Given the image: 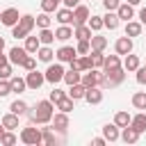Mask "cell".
<instances>
[{
    "label": "cell",
    "instance_id": "obj_1",
    "mask_svg": "<svg viewBox=\"0 0 146 146\" xmlns=\"http://www.w3.org/2000/svg\"><path fill=\"white\" fill-rule=\"evenodd\" d=\"M55 103L48 98V100H39L30 112H27V116H30V123H34V125H46V123H50L52 121V116H55Z\"/></svg>",
    "mask_w": 146,
    "mask_h": 146
},
{
    "label": "cell",
    "instance_id": "obj_2",
    "mask_svg": "<svg viewBox=\"0 0 146 146\" xmlns=\"http://www.w3.org/2000/svg\"><path fill=\"white\" fill-rule=\"evenodd\" d=\"M34 25H36V18H34L32 14H23L21 21L11 27V36H14V39H25L27 34H32Z\"/></svg>",
    "mask_w": 146,
    "mask_h": 146
},
{
    "label": "cell",
    "instance_id": "obj_3",
    "mask_svg": "<svg viewBox=\"0 0 146 146\" xmlns=\"http://www.w3.org/2000/svg\"><path fill=\"white\" fill-rule=\"evenodd\" d=\"M18 139H21L23 144H27V146H39V144H43L41 128H34V123H32V125H25V128L21 130Z\"/></svg>",
    "mask_w": 146,
    "mask_h": 146
},
{
    "label": "cell",
    "instance_id": "obj_4",
    "mask_svg": "<svg viewBox=\"0 0 146 146\" xmlns=\"http://www.w3.org/2000/svg\"><path fill=\"white\" fill-rule=\"evenodd\" d=\"M125 68L123 66H119V68H114V71H107L105 73V78H103V82H100V89H114V87H119L123 80H125Z\"/></svg>",
    "mask_w": 146,
    "mask_h": 146
},
{
    "label": "cell",
    "instance_id": "obj_5",
    "mask_svg": "<svg viewBox=\"0 0 146 146\" xmlns=\"http://www.w3.org/2000/svg\"><path fill=\"white\" fill-rule=\"evenodd\" d=\"M43 73H46V82L57 84V82H62V80H64V73H66V71H64L62 62H55V64L50 62V64H48V68H46Z\"/></svg>",
    "mask_w": 146,
    "mask_h": 146
},
{
    "label": "cell",
    "instance_id": "obj_6",
    "mask_svg": "<svg viewBox=\"0 0 146 146\" xmlns=\"http://www.w3.org/2000/svg\"><path fill=\"white\" fill-rule=\"evenodd\" d=\"M21 16H23V14H18V9H16V7H7V9H2V11H0V23H2V25H7V27H14V25L21 21Z\"/></svg>",
    "mask_w": 146,
    "mask_h": 146
},
{
    "label": "cell",
    "instance_id": "obj_7",
    "mask_svg": "<svg viewBox=\"0 0 146 146\" xmlns=\"http://www.w3.org/2000/svg\"><path fill=\"white\" fill-rule=\"evenodd\" d=\"M25 82H27V89H32V91H36V89H41V84L46 82V73H41V71H27L25 73Z\"/></svg>",
    "mask_w": 146,
    "mask_h": 146
},
{
    "label": "cell",
    "instance_id": "obj_8",
    "mask_svg": "<svg viewBox=\"0 0 146 146\" xmlns=\"http://www.w3.org/2000/svg\"><path fill=\"white\" fill-rule=\"evenodd\" d=\"M75 57H78V50H75L73 46H62V48L55 50V59L62 62V64H68V62L75 59Z\"/></svg>",
    "mask_w": 146,
    "mask_h": 146
},
{
    "label": "cell",
    "instance_id": "obj_9",
    "mask_svg": "<svg viewBox=\"0 0 146 146\" xmlns=\"http://www.w3.org/2000/svg\"><path fill=\"white\" fill-rule=\"evenodd\" d=\"M89 7L87 5H78V7H73V25H84L87 21H89Z\"/></svg>",
    "mask_w": 146,
    "mask_h": 146
},
{
    "label": "cell",
    "instance_id": "obj_10",
    "mask_svg": "<svg viewBox=\"0 0 146 146\" xmlns=\"http://www.w3.org/2000/svg\"><path fill=\"white\" fill-rule=\"evenodd\" d=\"M114 52L116 55H128V52H132V39L128 36V34H123V36H119L116 39V43H114Z\"/></svg>",
    "mask_w": 146,
    "mask_h": 146
},
{
    "label": "cell",
    "instance_id": "obj_11",
    "mask_svg": "<svg viewBox=\"0 0 146 146\" xmlns=\"http://www.w3.org/2000/svg\"><path fill=\"white\" fill-rule=\"evenodd\" d=\"M7 55H9V62H11L14 66H21V64L25 62V57H27L30 52L25 50V46H23V48H21V46H14V48H11V50H9Z\"/></svg>",
    "mask_w": 146,
    "mask_h": 146
},
{
    "label": "cell",
    "instance_id": "obj_12",
    "mask_svg": "<svg viewBox=\"0 0 146 146\" xmlns=\"http://www.w3.org/2000/svg\"><path fill=\"white\" fill-rule=\"evenodd\" d=\"M55 21L59 25H73V9L71 7H62L55 11Z\"/></svg>",
    "mask_w": 146,
    "mask_h": 146
},
{
    "label": "cell",
    "instance_id": "obj_13",
    "mask_svg": "<svg viewBox=\"0 0 146 146\" xmlns=\"http://www.w3.org/2000/svg\"><path fill=\"white\" fill-rule=\"evenodd\" d=\"M103 137H105L107 141H119V139H121V128L112 121V123L103 125Z\"/></svg>",
    "mask_w": 146,
    "mask_h": 146
},
{
    "label": "cell",
    "instance_id": "obj_14",
    "mask_svg": "<svg viewBox=\"0 0 146 146\" xmlns=\"http://www.w3.org/2000/svg\"><path fill=\"white\" fill-rule=\"evenodd\" d=\"M84 100L89 105H100L103 103V89L100 87H89L87 94H84Z\"/></svg>",
    "mask_w": 146,
    "mask_h": 146
},
{
    "label": "cell",
    "instance_id": "obj_15",
    "mask_svg": "<svg viewBox=\"0 0 146 146\" xmlns=\"http://www.w3.org/2000/svg\"><path fill=\"white\" fill-rule=\"evenodd\" d=\"M52 130H59V132H66V128H68V114L66 112H57L55 116H52Z\"/></svg>",
    "mask_w": 146,
    "mask_h": 146
},
{
    "label": "cell",
    "instance_id": "obj_16",
    "mask_svg": "<svg viewBox=\"0 0 146 146\" xmlns=\"http://www.w3.org/2000/svg\"><path fill=\"white\" fill-rule=\"evenodd\" d=\"M18 114H14V112H7L2 119H0V123H2V128L5 130H16V128H21V123H18Z\"/></svg>",
    "mask_w": 146,
    "mask_h": 146
},
{
    "label": "cell",
    "instance_id": "obj_17",
    "mask_svg": "<svg viewBox=\"0 0 146 146\" xmlns=\"http://www.w3.org/2000/svg\"><path fill=\"white\" fill-rule=\"evenodd\" d=\"M139 137H141V132H137L132 125L121 128V139H123L125 144H137V141H139Z\"/></svg>",
    "mask_w": 146,
    "mask_h": 146
},
{
    "label": "cell",
    "instance_id": "obj_18",
    "mask_svg": "<svg viewBox=\"0 0 146 146\" xmlns=\"http://www.w3.org/2000/svg\"><path fill=\"white\" fill-rule=\"evenodd\" d=\"M116 14H119V18H121V21H125V23H128V21H132V18H135V7H132L130 2H121V5H119V9H116Z\"/></svg>",
    "mask_w": 146,
    "mask_h": 146
},
{
    "label": "cell",
    "instance_id": "obj_19",
    "mask_svg": "<svg viewBox=\"0 0 146 146\" xmlns=\"http://www.w3.org/2000/svg\"><path fill=\"white\" fill-rule=\"evenodd\" d=\"M139 66H141V62H139V57H137V55L128 52V55L123 57V68H125L128 73H135V71H137Z\"/></svg>",
    "mask_w": 146,
    "mask_h": 146
},
{
    "label": "cell",
    "instance_id": "obj_20",
    "mask_svg": "<svg viewBox=\"0 0 146 146\" xmlns=\"http://www.w3.org/2000/svg\"><path fill=\"white\" fill-rule=\"evenodd\" d=\"M130 125H132L137 132H141V135H144V132H146V112H141V110H139V112L132 116Z\"/></svg>",
    "mask_w": 146,
    "mask_h": 146
},
{
    "label": "cell",
    "instance_id": "obj_21",
    "mask_svg": "<svg viewBox=\"0 0 146 146\" xmlns=\"http://www.w3.org/2000/svg\"><path fill=\"white\" fill-rule=\"evenodd\" d=\"M36 59H39V62H46V64H50V62L55 59V50H52L50 46H43V43H41V48L36 50Z\"/></svg>",
    "mask_w": 146,
    "mask_h": 146
},
{
    "label": "cell",
    "instance_id": "obj_22",
    "mask_svg": "<svg viewBox=\"0 0 146 146\" xmlns=\"http://www.w3.org/2000/svg\"><path fill=\"white\" fill-rule=\"evenodd\" d=\"M39 48H41V39H39V34H36V36L27 34V36H25V50H27L30 55H36Z\"/></svg>",
    "mask_w": 146,
    "mask_h": 146
},
{
    "label": "cell",
    "instance_id": "obj_23",
    "mask_svg": "<svg viewBox=\"0 0 146 146\" xmlns=\"http://www.w3.org/2000/svg\"><path fill=\"white\" fill-rule=\"evenodd\" d=\"M119 66H123L119 55H105V62H103V71H105V73H107V71H114V68H119Z\"/></svg>",
    "mask_w": 146,
    "mask_h": 146
},
{
    "label": "cell",
    "instance_id": "obj_24",
    "mask_svg": "<svg viewBox=\"0 0 146 146\" xmlns=\"http://www.w3.org/2000/svg\"><path fill=\"white\" fill-rule=\"evenodd\" d=\"M73 100H80V98H84V94H87V87L82 84V82H75V84H71L68 87V91H66Z\"/></svg>",
    "mask_w": 146,
    "mask_h": 146
},
{
    "label": "cell",
    "instance_id": "obj_25",
    "mask_svg": "<svg viewBox=\"0 0 146 146\" xmlns=\"http://www.w3.org/2000/svg\"><path fill=\"white\" fill-rule=\"evenodd\" d=\"M103 23H105V27H107V30H116V27H119V23H121V18H119V14H116V11H107V14L103 16Z\"/></svg>",
    "mask_w": 146,
    "mask_h": 146
},
{
    "label": "cell",
    "instance_id": "obj_26",
    "mask_svg": "<svg viewBox=\"0 0 146 146\" xmlns=\"http://www.w3.org/2000/svg\"><path fill=\"white\" fill-rule=\"evenodd\" d=\"M141 30H144V25H141L139 21H128V23H125V34H128L130 39L139 36V34H141Z\"/></svg>",
    "mask_w": 146,
    "mask_h": 146
},
{
    "label": "cell",
    "instance_id": "obj_27",
    "mask_svg": "<svg viewBox=\"0 0 146 146\" xmlns=\"http://www.w3.org/2000/svg\"><path fill=\"white\" fill-rule=\"evenodd\" d=\"M9 82H11V91H14V94H23V91L27 89V82H25V78H21V75H11Z\"/></svg>",
    "mask_w": 146,
    "mask_h": 146
},
{
    "label": "cell",
    "instance_id": "obj_28",
    "mask_svg": "<svg viewBox=\"0 0 146 146\" xmlns=\"http://www.w3.org/2000/svg\"><path fill=\"white\" fill-rule=\"evenodd\" d=\"M9 112H14V114H18V116H25V114L30 112V107H27V103H25V100L16 98V100L9 105Z\"/></svg>",
    "mask_w": 146,
    "mask_h": 146
},
{
    "label": "cell",
    "instance_id": "obj_29",
    "mask_svg": "<svg viewBox=\"0 0 146 146\" xmlns=\"http://www.w3.org/2000/svg\"><path fill=\"white\" fill-rule=\"evenodd\" d=\"M91 27L84 23V25H73V36L75 39H91Z\"/></svg>",
    "mask_w": 146,
    "mask_h": 146
},
{
    "label": "cell",
    "instance_id": "obj_30",
    "mask_svg": "<svg viewBox=\"0 0 146 146\" xmlns=\"http://www.w3.org/2000/svg\"><path fill=\"white\" fill-rule=\"evenodd\" d=\"M73 36V27L71 25H59L57 30H55V39L57 41H68Z\"/></svg>",
    "mask_w": 146,
    "mask_h": 146
},
{
    "label": "cell",
    "instance_id": "obj_31",
    "mask_svg": "<svg viewBox=\"0 0 146 146\" xmlns=\"http://www.w3.org/2000/svg\"><path fill=\"white\" fill-rule=\"evenodd\" d=\"M73 105H75V100H73L68 94H66L62 100H57V103H55V107H57L59 112H66V114H68V112H73Z\"/></svg>",
    "mask_w": 146,
    "mask_h": 146
},
{
    "label": "cell",
    "instance_id": "obj_32",
    "mask_svg": "<svg viewBox=\"0 0 146 146\" xmlns=\"http://www.w3.org/2000/svg\"><path fill=\"white\" fill-rule=\"evenodd\" d=\"M130 100H132V107L135 110H141V112L146 110V91H135Z\"/></svg>",
    "mask_w": 146,
    "mask_h": 146
},
{
    "label": "cell",
    "instance_id": "obj_33",
    "mask_svg": "<svg viewBox=\"0 0 146 146\" xmlns=\"http://www.w3.org/2000/svg\"><path fill=\"white\" fill-rule=\"evenodd\" d=\"M89 41H91V50H105V48H107V39L100 36L98 32H94Z\"/></svg>",
    "mask_w": 146,
    "mask_h": 146
},
{
    "label": "cell",
    "instance_id": "obj_34",
    "mask_svg": "<svg viewBox=\"0 0 146 146\" xmlns=\"http://www.w3.org/2000/svg\"><path fill=\"white\" fill-rule=\"evenodd\" d=\"M39 39H41L43 46H52V41H55V32H52L50 27H41V30H39Z\"/></svg>",
    "mask_w": 146,
    "mask_h": 146
},
{
    "label": "cell",
    "instance_id": "obj_35",
    "mask_svg": "<svg viewBox=\"0 0 146 146\" xmlns=\"http://www.w3.org/2000/svg\"><path fill=\"white\" fill-rule=\"evenodd\" d=\"M80 80H82V73L75 71V68H71V71L64 73V80H62V82H66V84L71 87V84H75V82H80Z\"/></svg>",
    "mask_w": 146,
    "mask_h": 146
},
{
    "label": "cell",
    "instance_id": "obj_36",
    "mask_svg": "<svg viewBox=\"0 0 146 146\" xmlns=\"http://www.w3.org/2000/svg\"><path fill=\"white\" fill-rule=\"evenodd\" d=\"M130 121H132V116H130L128 112H123V110L114 114V123H116L119 128H125V125H130Z\"/></svg>",
    "mask_w": 146,
    "mask_h": 146
},
{
    "label": "cell",
    "instance_id": "obj_37",
    "mask_svg": "<svg viewBox=\"0 0 146 146\" xmlns=\"http://www.w3.org/2000/svg\"><path fill=\"white\" fill-rule=\"evenodd\" d=\"M87 25L91 27V32H100V30L105 27V23H103V16H89Z\"/></svg>",
    "mask_w": 146,
    "mask_h": 146
},
{
    "label": "cell",
    "instance_id": "obj_38",
    "mask_svg": "<svg viewBox=\"0 0 146 146\" xmlns=\"http://www.w3.org/2000/svg\"><path fill=\"white\" fill-rule=\"evenodd\" d=\"M59 2H62V0H41V11L55 14V11L59 9Z\"/></svg>",
    "mask_w": 146,
    "mask_h": 146
},
{
    "label": "cell",
    "instance_id": "obj_39",
    "mask_svg": "<svg viewBox=\"0 0 146 146\" xmlns=\"http://www.w3.org/2000/svg\"><path fill=\"white\" fill-rule=\"evenodd\" d=\"M75 50H78V55H89L91 52V41L89 39H78Z\"/></svg>",
    "mask_w": 146,
    "mask_h": 146
},
{
    "label": "cell",
    "instance_id": "obj_40",
    "mask_svg": "<svg viewBox=\"0 0 146 146\" xmlns=\"http://www.w3.org/2000/svg\"><path fill=\"white\" fill-rule=\"evenodd\" d=\"M91 64H94V68H103V62H105V55H103V50H91Z\"/></svg>",
    "mask_w": 146,
    "mask_h": 146
},
{
    "label": "cell",
    "instance_id": "obj_41",
    "mask_svg": "<svg viewBox=\"0 0 146 146\" xmlns=\"http://www.w3.org/2000/svg\"><path fill=\"white\" fill-rule=\"evenodd\" d=\"M34 18H36V27H39V30H41V27H50V21H52V18H50L48 11H41V14L34 16Z\"/></svg>",
    "mask_w": 146,
    "mask_h": 146
},
{
    "label": "cell",
    "instance_id": "obj_42",
    "mask_svg": "<svg viewBox=\"0 0 146 146\" xmlns=\"http://www.w3.org/2000/svg\"><path fill=\"white\" fill-rule=\"evenodd\" d=\"M41 135H43V144H48V146H55V135H52V128H48V123L41 128Z\"/></svg>",
    "mask_w": 146,
    "mask_h": 146
},
{
    "label": "cell",
    "instance_id": "obj_43",
    "mask_svg": "<svg viewBox=\"0 0 146 146\" xmlns=\"http://www.w3.org/2000/svg\"><path fill=\"white\" fill-rule=\"evenodd\" d=\"M18 139H16V135H14V130H5V135H2V139H0V144L2 146H14Z\"/></svg>",
    "mask_w": 146,
    "mask_h": 146
},
{
    "label": "cell",
    "instance_id": "obj_44",
    "mask_svg": "<svg viewBox=\"0 0 146 146\" xmlns=\"http://www.w3.org/2000/svg\"><path fill=\"white\" fill-rule=\"evenodd\" d=\"M11 75H14V64H11V62L2 64V66H0V78H2V80H9Z\"/></svg>",
    "mask_w": 146,
    "mask_h": 146
},
{
    "label": "cell",
    "instance_id": "obj_45",
    "mask_svg": "<svg viewBox=\"0 0 146 146\" xmlns=\"http://www.w3.org/2000/svg\"><path fill=\"white\" fill-rule=\"evenodd\" d=\"M21 68H25V71H34V68H36V57H34V55H27L25 62L21 64Z\"/></svg>",
    "mask_w": 146,
    "mask_h": 146
},
{
    "label": "cell",
    "instance_id": "obj_46",
    "mask_svg": "<svg viewBox=\"0 0 146 146\" xmlns=\"http://www.w3.org/2000/svg\"><path fill=\"white\" fill-rule=\"evenodd\" d=\"M9 94H14V91H11V82L0 78V98H5V96H9Z\"/></svg>",
    "mask_w": 146,
    "mask_h": 146
},
{
    "label": "cell",
    "instance_id": "obj_47",
    "mask_svg": "<svg viewBox=\"0 0 146 146\" xmlns=\"http://www.w3.org/2000/svg\"><path fill=\"white\" fill-rule=\"evenodd\" d=\"M121 2H123V0H103V7H105L107 11H116Z\"/></svg>",
    "mask_w": 146,
    "mask_h": 146
},
{
    "label": "cell",
    "instance_id": "obj_48",
    "mask_svg": "<svg viewBox=\"0 0 146 146\" xmlns=\"http://www.w3.org/2000/svg\"><path fill=\"white\" fill-rule=\"evenodd\" d=\"M64 96H66V91H62V89H52V91H50V96H48V98H50V100H52V103H57V100H62V98H64Z\"/></svg>",
    "mask_w": 146,
    "mask_h": 146
},
{
    "label": "cell",
    "instance_id": "obj_49",
    "mask_svg": "<svg viewBox=\"0 0 146 146\" xmlns=\"http://www.w3.org/2000/svg\"><path fill=\"white\" fill-rule=\"evenodd\" d=\"M135 73H137V82H139V84H146V64H144V66H139Z\"/></svg>",
    "mask_w": 146,
    "mask_h": 146
},
{
    "label": "cell",
    "instance_id": "obj_50",
    "mask_svg": "<svg viewBox=\"0 0 146 146\" xmlns=\"http://www.w3.org/2000/svg\"><path fill=\"white\" fill-rule=\"evenodd\" d=\"M91 144H94V146H105V144H107V139H105V137H94V139H91Z\"/></svg>",
    "mask_w": 146,
    "mask_h": 146
},
{
    "label": "cell",
    "instance_id": "obj_51",
    "mask_svg": "<svg viewBox=\"0 0 146 146\" xmlns=\"http://www.w3.org/2000/svg\"><path fill=\"white\" fill-rule=\"evenodd\" d=\"M62 5H64V7H71V9H73V7H78V5H80V0H62Z\"/></svg>",
    "mask_w": 146,
    "mask_h": 146
},
{
    "label": "cell",
    "instance_id": "obj_52",
    "mask_svg": "<svg viewBox=\"0 0 146 146\" xmlns=\"http://www.w3.org/2000/svg\"><path fill=\"white\" fill-rule=\"evenodd\" d=\"M139 23H141V25H146V7H141V9H139Z\"/></svg>",
    "mask_w": 146,
    "mask_h": 146
},
{
    "label": "cell",
    "instance_id": "obj_53",
    "mask_svg": "<svg viewBox=\"0 0 146 146\" xmlns=\"http://www.w3.org/2000/svg\"><path fill=\"white\" fill-rule=\"evenodd\" d=\"M7 62H9V55H5V52H0V66H2V64H7Z\"/></svg>",
    "mask_w": 146,
    "mask_h": 146
},
{
    "label": "cell",
    "instance_id": "obj_54",
    "mask_svg": "<svg viewBox=\"0 0 146 146\" xmlns=\"http://www.w3.org/2000/svg\"><path fill=\"white\" fill-rule=\"evenodd\" d=\"M125 2H130V5H132V7H137V5H139V2H141V0H125Z\"/></svg>",
    "mask_w": 146,
    "mask_h": 146
},
{
    "label": "cell",
    "instance_id": "obj_55",
    "mask_svg": "<svg viewBox=\"0 0 146 146\" xmlns=\"http://www.w3.org/2000/svg\"><path fill=\"white\" fill-rule=\"evenodd\" d=\"M5 50V36H0V52Z\"/></svg>",
    "mask_w": 146,
    "mask_h": 146
},
{
    "label": "cell",
    "instance_id": "obj_56",
    "mask_svg": "<svg viewBox=\"0 0 146 146\" xmlns=\"http://www.w3.org/2000/svg\"><path fill=\"white\" fill-rule=\"evenodd\" d=\"M2 135H5V128H2V123H0V139H2Z\"/></svg>",
    "mask_w": 146,
    "mask_h": 146
}]
</instances>
